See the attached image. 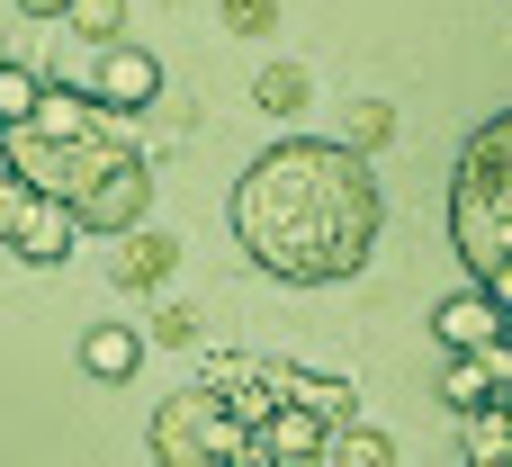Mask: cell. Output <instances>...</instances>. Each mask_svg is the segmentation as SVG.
I'll use <instances>...</instances> for the list:
<instances>
[{"label":"cell","instance_id":"6da1fadb","mask_svg":"<svg viewBox=\"0 0 512 467\" xmlns=\"http://www.w3.org/2000/svg\"><path fill=\"white\" fill-rule=\"evenodd\" d=\"M378 216L387 198L342 135H288L234 180V243L288 288L360 279L378 252Z\"/></svg>","mask_w":512,"mask_h":467},{"label":"cell","instance_id":"7a4b0ae2","mask_svg":"<svg viewBox=\"0 0 512 467\" xmlns=\"http://www.w3.org/2000/svg\"><path fill=\"white\" fill-rule=\"evenodd\" d=\"M450 243L468 261V279L512 315V108L486 117L459 153V180H450Z\"/></svg>","mask_w":512,"mask_h":467},{"label":"cell","instance_id":"3957f363","mask_svg":"<svg viewBox=\"0 0 512 467\" xmlns=\"http://www.w3.org/2000/svg\"><path fill=\"white\" fill-rule=\"evenodd\" d=\"M243 441H252V432L234 423V405H225L207 378H189L180 396H162V405H153V432H144L153 467H234Z\"/></svg>","mask_w":512,"mask_h":467},{"label":"cell","instance_id":"277c9868","mask_svg":"<svg viewBox=\"0 0 512 467\" xmlns=\"http://www.w3.org/2000/svg\"><path fill=\"white\" fill-rule=\"evenodd\" d=\"M45 81L81 90L90 108H153V99H162V63H153L144 45H108V54L72 63V72H45Z\"/></svg>","mask_w":512,"mask_h":467},{"label":"cell","instance_id":"5b68a950","mask_svg":"<svg viewBox=\"0 0 512 467\" xmlns=\"http://www.w3.org/2000/svg\"><path fill=\"white\" fill-rule=\"evenodd\" d=\"M144 207H153V162L135 153L126 171H108L72 216H81V234H108V243H126V234H144Z\"/></svg>","mask_w":512,"mask_h":467},{"label":"cell","instance_id":"8992f818","mask_svg":"<svg viewBox=\"0 0 512 467\" xmlns=\"http://www.w3.org/2000/svg\"><path fill=\"white\" fill-rule=\"evenodd\" d=\"M432 342H441V351H504V342H512V315L486 297V288H459V297L432 306Z\"/></svg>","mask_w":512,"mask_h":467},{"label":"cell","instance_id":"52a82bcc","mask_svg":"<svg viewBox=\"0 0 512 467\" xmlns=\"http://www.w3.org/2000/svg\"><path fill=\"white\" fill-rule=\"evenodd\" d=\"M261 450H270L279 467H333V423L306 414V405H279L270 432H261Z\"/></svg>","mask_w":512,"mask_h":467},{"label":"cell","instance_id":"ba28073f","mask_svg":"<svg viewBox=\"0 0 512 467\" xmlns=\"http://www.w3.org/2000/svg\"><path fill=\"white\" fill-rule=\"evenodd\" d=\"M72 243H81V216H72L63 198H36V216L18 225V243H9V252H18L27 270H54V261H72Z\"/></svg>","mask_w":512,"mask_h":467},{"label":"cell","instance_id":"9c48e42d","mask_svg":"<svg viewBox=\"0 0 512 467\" xmlns=\"http://www.w3.org/2000/svg\"><path fill=\"white\" fill-rule=\"evenodd\" d=\"M171 270H180V243H171L162 225H144V234H126V243H117V288L153 297V288H162Z\"/></svg>","mask_w":512,"mask_h":467},{"label":"cell","instance_id":"30bf717a","mask_svg":"<svg viewBox=\"0 0 512 467\" xmlns=\"http://www.w3.org/2000/svg\"><path fill=\"white\" fill-rule=\"evenodd\" d=\"M81 369H90L99 387H126V378L144 369V333H135V324H90V333H81Z\"/></svg>","mask_w":512,"mask_h":467},{"label":"cell","instance_id":"8fae6325","mask_svg":"<svg viewBox=\"0 0 512 467\" xmlns=\"http://www.w3.org/2000/svg\"><path fill=\"white\" fill-rule=\"evenodd\" d=\"M27 135H45V144H90V135H108V126H99V108H90L81 90L45 81V108H36V126H27Z\"/></svg>","mask_w":512,"mask_h":467},{"label":"cell","instance_id":"7c38bea8","mask_svg":"<svg viewBox=\"0 0 512 467\" xmlns=\"http://www.w3.org/2000/svg\"><path fill=\"white\" fill-rule=\"evenodd\" d=\"M252 99H261V117H306V99H315V72L306 63H261V81H252Z\"/></svg>","mask_w":512,"mask_h":467},{"label":"cell","instance_id":"4fadbf2b","mask_svg":"<svg viewBox=\"0 0 512 467\" xmlns=\"http://www.w3.org/2000/svg\"><path fill=\"white\" fill-rule=\"evenodd\" d=\"M288 405H306V414H324L333 432H351V423H360V396H351V378H315V369H297V387H288Z\"/></svg>","mask_w":512,"mask_h":467},{"label":"cell","instance_id":"5bb4252c","mask_svg":"<svg viewBox=\"0 0 512 467\" xmlns=\"http://www.w3.org/2000/svg\"><path fill=\"white\" fill-rule=\"evenodd\" d=\"M387 135H396V108H387V99H351V108H342V144H351L360 162H369Z\"/></svg>","mask_w":512,"mask_h":467},{"label":"cell","instance_id":"9a60e30c","mask_svg":"<svg viewBox=\"0 0 512 467\" xmlns=\"http://www.w3.org/2000/svg\"><path fill=\"white\" fill-rule=\"evenodd\" d=\"M63 27H72L81 45H99V54H108V45L126 36V0H72V18H63Z\"/></svg>","mask_w":512,"mask_h":467},{"label":"cell","instance_id":"2e32d148","mask_svg":"<svg viewBox=\"0 0 512 467\" xmlns=\"http://www.w3.org/2000/svg\"><path fill=\"white\" fill-rule=\"evenodd\" d=\"M333 467H396V441L378 423H351V432H333Z\"/></svg>","mask_w":512,"mask_h":467},{"label":"cell","instance_id":"e0dca14e","mask_svg":"<svg viewBox=\"0 0 512 467\" xmlns=\"http://www.w3.org/2000/svg\"><path fill=\"white\" fill-rule=\"evenodd\" d=\"M36 198H45V189H36V180H18V171L0 162V243H18V225L36 216Z\"/></svg>","mask_w":512,"mask_h":467},{"label":"cell","instance_id":"ac0fdd59","mask_svg":"<svg viewBox=\"0 0 512 467\" xmlns=\"http://www.w3.org/2000/svg\"><path fill=\"white\" fill-rule=\"evenodd\" d=\"M216 9H225L234 36H270V27H279V0H216Z\"/></svg>","mask_w":512,"mask_h":467},{"label":"cell","instance_id":"d6986e66","mask_svg":"<svg viewBox=\"0 0 512 467\" xmlns=\"http://www.w3.org/2000/svg\"><path fill=\"white\" fill-rule=\"evenodd\" d=\"M153 342H171V351L198 342V315H189V306H162V315H153Z\"/></svg>","mask_w":512,"mask_h":467},{"label":"cell","instance_id":"ffe728a7","mask_svg":"<svg viewBox=\"0 0 512 467\" xmlns=\"http://www.w3.org/2000/svg\"><path fill=\"white\" fill-rule=\"evenodd\" d=\"M18 18H72V0H9Z\"/></svg>","mask_w":512,"mask_h":467},{"label":"cell","instance_id":"44dd1931","mask_svg":"<svg viewBox=\"0 0 512 467\" xmlns=\"http://www.w3.org/2000/svg\"><path fill=\"white\" fill-rule=\"evenodd\" d=\"M234 467H279V459H270V450H261V432H252V441L234 450Z\"/></svg>","mask_w":512,"mask_h":467},{"label":"cell","instance_id":"7402d4cb","mask_svg":"<svg viewBox=\"0 0 512 467\" xmlns=\"http://www.w3.org/2000/svg\"><path fill=\"white\" fill-rule=\"evenodd\" d=\"M0 144H9V126H0Z\"/></svg>","mask_w":512,"mask_h":467}]
</instances>
